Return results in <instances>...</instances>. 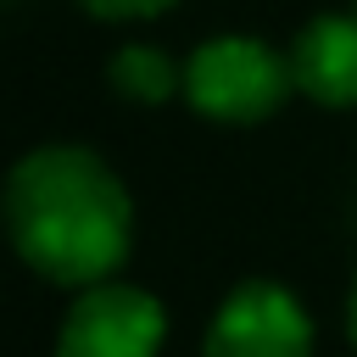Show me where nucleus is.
Wrapping results in <instances>:
<instances>
[{
  "label": "nucleus",
  "mask_w": 357,
  "mask_h": 357,
  "mask_svg": "<svg viewBox=\"0 0 357 357\" xmlns=\"http://www.w3.org/2000/svg\"><path fill=\"white\" fill-rule=\"evenodd\" d=\"M318 324L279 279H240L206 318L201 357H312Z\"/></svg>",
  "instance_id": "obj_4"
},
{
  "label": "nucleus",
  "mask_w": 357,
  "mask_h": 357,
  "mask_svg": "<svg viewBox=\"0 0 357 357\" xmlns=\"http://www.w3.org/2000/svg\"><path fill=\"white\" fill-rule=\"evenodd\" d=\"M351 11H357V0H351Z\"/></svg>",
  "instance_id": "obj_9"
},
{
  "label": "nucleus",
  "mask_w": 357,
  "mask_h": 357,
  "mask_svg": "<svg viewBox=\"0 0 357 357\" xmlns=\"http://www.w3.org/2000/svg\"><path fill=\"white\" fill-rule=\"evenodd\" d=\"M296 95L329 112H357V11H318L290 39Z\"/></svg>",
  "instance_id": "obj_5"
},
{
  "label": "nucleus",
  "mask_w": 357,
  "mask_h": 357,
  "mask_svg": "<svg viewBox=\"0 0 357 357\" xmlns=\"http://www.w3.org/2000/svg\"><path fill=\"white\" fill-rule=\"evenodd\" d=\"M167 346V307L156 290L134 279H95L73 290L50 357H162Z\"/></svg>",
  "instance_id": "obj_3"
},
{
  "label": "nucleus",
  "mask_w": 357,
  "mask_h": 357,
  "mask_svg": "<svg viewBox=\"0 0 357 357\" xmlns=\"http://www.w3.org/2000/svg\"><path fill=\"white\" fill-rule=\"evenodd\" d=\"M290 95H296L290 50L257 33H212L184 56V100L206 123L251 128L268 123Z\"/></svg>",
  "instance_id": "obj_2"
},
{
  "label": "nucleus",
  "mask_w": 357,
  "mask_h": 357,
  "mask_svg": "<svg viewBox=\"0 0 357 357\" xmlns=\"http://www.w3.org/2000/svg\"><path fill=\"white\" fill-rule=\"evenodd\" d=\"M106 73H112V89L134 106H167L173 95H184V61H173L162 45H145V39L123 45Z\"/></svg>",
  "instance_id": "obj_6"
},
{
  "label": "nucleus",
  "mask_w": 357,
  "mask_h": 357,
  "mask_svg": "<svg viewBox=\"0 0 357 357\" xmlns=\"http://www.w3.org/2000/svg\"><path fill=\"white\" fill-rule=\"evenodd\" d=\"M346 340L357 351V273H351V290H346Z\"/></svg>",
  "instance_id": "obj_8"
},
{
  "label": "nucleus",
  "mask_w": 357,
  "mask_h": 357,
  "mask_svg": "<svg viewBox=\"0 0 357 357\" xmlns=\"http://www.w3.org/2000/svg\"><path fill=\"white\" fill-rule=\"evenodd\" d=\"M89 17H100V22H151V17H162V11H173L178 0H78Z\"/></svg>",
  "instance_id": "obj_7"
},
{
  "label": "nucleus",
  "mask_w": 357,
  "mask_h": 357,
  "mask_svg": "<svg viewBox=\"0 0 357 357\" xmlns=\"http://www.w3.org/2000/svg\"><path fill=\"white\" fill-rule=\"evenodd\" d=\"M0 223L11 251L39 279L84 290L128 262L134 195L100 151L50 139L11 162L0 184Z\"/></svg>",
  "instance_id": "obj_1"
}]
</instances>
